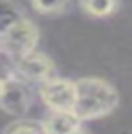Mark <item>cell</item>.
<instances>
[{
    "label": "cell",
    "mask_w": 132,
    "mask_h": 134,
    "mask_svg": "<svg viewBox=\"0 0 132 134\" xmlns=\"http://www.w3.org/2000/svg\"><path fill=\"white\" fill-rule=\"evenodd\" d=\"M119 100L112 84L100 77H82L75 81V104L72 112L80 122L100 119L115 111Z\"/></svg>",
    "instance_id": "6da1fadb"
},
{
    "label": "cell",
    "mask_w": 132,
    "mask_h": 134,
    "mask_svg": "<svg viewBox=\"0 0 132 134\" xmlns=\"http://www.w3.org/2000/svg\"><path fill=\"white\" fill-rule=\"evenodd\" d=\"M39 39L40 32L37 25L23 15L0 34V52L5 54L10 62H14L37 50Z\"/></svg>",
    "instance_id": "7a4b0ae2"
},
{
    "label": "cell",
    "mask_w": 132,
    "mask_h": 134,
    "mask_svg": "<svg viewBox=\"0 0 132 134\" xmlns=\"http://www.w3.org/2000/svg\"><path fill=\"white\" fill-rule=\"evenodd\" d=\"M10 74L28 86H40L47 79L55 75V64L47 54L34 50L28 55L10 62Z\"/></svg>",
    "instance_id": "3957f363"
},
{
    "label": "cell",
    "mask_w": 132,
    "mask_h": 134,
    "mask_svg": "<svg viewBox=\"0 0 132 134\" xmlns=\"http://www.w3.org/2000/svg\"><path fill=\"white\" fill-rule=\"evenodd\" d=\"M39 96L49 111L72 112L75 104V81L53 75L39 86Z\"/></svg>",
    "instance_id": "277c9868"
},
{
    "label": "cell",
    "mask_w": 132,
    "mask_h": 134,
    "mask_svg": "<svg viewBox=\"0 0 132 134\" xmlns=\"http://www.w3.org/2000/svg\"><path fill=\"white\" fill-rule=\"evenodd\" d=\"M34 99L32 87L23 81L17 79L15 75H5L3 77V87L0 94V109L7 114L22 117L28 111Z\"/></svg>",
    "instance_id": "5b68a950"
},
{
    "label": "cell",
    "mask_w": 132,
    "mask_h": 134,
    "mask_svg": "<svg viewBox=\"0 0 132 134\" xmlns=\"http://www.w3.org/2000/svg\"><path fill=\"white\" fill-rule=\"evenodd\" d=\"M40 122L47 134H69L82 126L75 114L67 111H49Z\"/></svg>",
    "instance_id": "8992f818"
},
{
    "label": "cell",
    "mask_w": 132,
    "mask_h": 134,
    "mask_svg": "<svg viewBox=\"0 0 132 134\" xmlns=\"http://www.w3.org/2000/svg\"><path fill=\"white\" fill-rule=\"evenodd\" d=\"M80 10L92 19H105L114 15L121 7V0H77Z\"/></svg>",
    "instance_id": "52a82bcc"
},
{
    "label": "cell",
    "mask_w": 132,
    "mask_h": 134,
    "mask_svg": "<svg viewBox=\"0 0 132 134\" xmlns=\"http://www.w3.org/2000/svg\"><path fill=\"white\" fill-rule=\"evenodd\" d=\"M72 0H30L32 8L40 15L57 17L62 15L70 8Z\"/></svg>",
    "instance_id": "ba28073f"
},
{
    "label": "cell",
    "mask_w": 132,
    "mask_h": 134,
    "mask_svg": "<svg viewBox=\"0 0 132 134\" xmlns=\"http://www.w3.org/2000/svg\"><path fill=\"white\" fill-rule=\"evenodd\" d=\"M0 134H47V132L44 131L40 121L19 117V119L7 124Z\"/></svg>",
    "instance_id": "9c48e42d"
},
{
    "label": "cell",
    "mask_w": 132,
    "mask_h": 134,
    "mask_svg": "<svg viewBox=\"0 0 132 134\" xmlns=\"http://www.w3.org/2000/svg\"><path fill=\"white\" fill-rule=\"evenodd\" d=\"M23 14L20 8L10 0H0V34L15 24L19 19H22Z\"/></svg>",
    "instance_id": "30bf717a"
},
{
    "label": "cell",
    "mask_w": 132,
    "mask_h": 134,
    "mask_svg": "<svg viewBox=\"0 0 132 134\" xmlns=\"http://www.w3.org/2000/svg\"><path fill=\"white\" fill-rule=\"evenodd\" d=\"M69 134H87V131H85V129L80 126V127H77L75 131H72V132H69Z\"/></svg>",
    "instance_id": "8fae6325"
}]
</instances>
